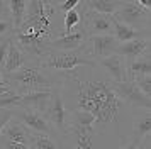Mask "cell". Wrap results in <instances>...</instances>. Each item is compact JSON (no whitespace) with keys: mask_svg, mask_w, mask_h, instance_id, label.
Instances as JSON below:
<instances>
[{"mask_svg":"<svg viewBox=\"0 0 151 149\" xmlns=\"http://www.w3.org/2000/svg\"><path fill=\"white\" fill-rule=\"evenodd\" d=\"M60 93L66 112H88L95 119L93 127L97 134H117L122 137V124L132 119L134 114L132 108L117 97L114 81L102 68L99 64L80 66L73 71L60 73Z\"/></svg>","mask_w":151,"mask_h":149,"instance_id":"cell-1","label":"cell"},{"mask_svg":"<svg viewBox=\"0 0 151 149\" xmlns=\"http://www.w3.org/2000/svg\"><path fill=\"white\" fill-rule=\"evenodd\" d=\"M2 76H4V83L19 95L42 92V90H55L61 85V76L42 68L39 61H27L17 71L2 74Z\"/></svg>","mask_w":151,"mask_h":149,"instance_id":"cell-2","label":"cell"},{"mask_svg":"<svg viewBox=\"0 0 151 149\" xmlns=\"http://www.w3.org/2000/svg\"><path fill=\"white\" fill-rule=\"evenodd\" d=\"M41 63L42 68H46L53 73H66V71H73L80 66H95L97 63L90 58L87 47L76 49V51H55L51 49V53L44 58Z\"/></svg>","mask_w":151,"mask_h":149,"instance_id":"cell-3","label":"cell"},{"mask_svg":"<svg viewBox=\"0 0 151 149\" xmlns=\"http://www.w3.org/2000/svg\"><path fill=\"white\" fill-rule=\"evenodd\" d=\"M150 10L151 4L146 0H122L114 17L126 26L144 32L150 31Z\"/></svg>","mask_w":151,"mask_h":149,"instance_id":"cell-4","label":"cell"},{"mask_svg":"<svg viewBox=\"0 0 151 149\" xmlns=\"http://www.w3.org/2000/svg\"><path fill=\"white\" fill-rule=\"evenodd\" d=\"M44 119L51 124V127L55 129V132H60L61 135H66L68 129V112L65 108L60 88H55V92L49 98V103L44 110Z\"/></svg>","mask_w":151,"mask_h":149,"instance_id":"cell-5","label":"cell"},{"mask_svg":"<svg viewBox=\"0 0 151 149\" xmlns=\"http://www.w3.org/2000/svg\"><path fill=\"white\" fill-rule=\"evenodd\" d=\"M114 90H116L117 97L122 102H126L131 108H141V110H146V112H151V98L146 97V95L136 87V83L132 80L121 81V83H114Z\"/></svg>","mask_w":151,"mask_h":149,"instance_id":"cell-6","label":"cell"},{"mask_svg":"<svg viewBox=\"0 0 151 149\" xmlns=\"http://www.w3.org/2000/svg\"><path fill=\"white\" fill-rule=\"evenodd\" d=\"M117 46L119 42L116 41V37L112 34H102V36H90L87 42H85V47L88 51L90 58L95 61H100L104 58H109L110 54H116Z\"/></svg>","mask_w":151,"mask_h":149,"instance_id":"cell-7","label":"cell"},{"mask_svg":"<svg viewBox=\"0 0 151 149\" xmlns=\"http://www.w3.org/2000/svg\"><path fill=\"white\" fill-rule=\"evenodd\" d=\"M14 119L19 120L27 129L29 132L32 134H44V135H51L55 134V129L51 127L44 115L39 112H32V110H22V108H15L14 110Z\"/></svg>","mask_w":151,"mask_h":149,"instance_id":"cell-8","label":"cell"},{"mask_svg":"<svg viewBox=\"0 0 151 149\" xmlns=\"http://www.w3.org/2000/svg\"><path fill=\"white\" fill-rule=\"evenodd\" d=\"M82 29L85 31L87 36H102V34H112V22H110V15H102V14H95L87 10L82 5Z\"/></svg>","mask_w":151,"mask_h":149,"instance_id":"cell-9","label":"cell"},{"mask_svg":"<svg viewBox=\"0 0 151 149\" xmlns=\"http://www.w3.org/2000/svg\"><path fill=\"white\" fill-rule=\"evenodd\" d=\"M66 137H70L73 149H97L95 139L97 130L93 125H75L68 124L66 129Z\"/></svg>","mask_w":151,"mask_h":149,"instance_id":"cell-10","label":"cell"},{"mask_svg":"<svg viewBox=\"0 0 151 149\" xmlns=\"http://www.w3.org/2000/svg\"><path fill=\"white\" fill-rule=\"evenodd\" d=\"M88 36L85 34L83 29H75L68 34H60L58 37L51 41V49L55 51H76L83 47V44L87 42Z\"/></svg>","mask_w":151,"mask_h":149,"instance_id":"cell-11","label":"cell"},{"mask_svg":"<svg viewBox=\"0 0 151 149\" xmlns=\"http://www.w3.org/2000/svg\"><path fill=\"white\" fill-rule=\"evenodd\" d=\"M116 54L122 56L126 61H132V59L141 58V56L150 54V36L136 37V39H132V41L119 44Z\"/></svg>","mask_w":151,"mask_h":149,"instance_id":"cell-12","label":"cell"},{"mask_svg":"<svg viewBox=\"0 0 151 149\" xmlns=\"http://www.w3.org/2000/svg\"><path fill=\"white\" fill-rule=\"evenodd\" d=\"M97 64L102 68V71L114 83H121V81L127 80V71H126V59L119 54H110L109 58L97 61Z\"/></svg>","mask_w":151,"mask_h":149,"instance_id":"cell-13","label":"cell"},{"mask_svg":"<svg viewBox=\"0 0 151 149\" xmlns=\"http://www.w3.org/2000/svg\"><path fill=\"white\" fill-rule=\"evenodd\" d=\"M53 92L55 90H42V92H32V93L21 95V100H19V107L17 108L44 114V110L48 107L49 98H51Z\"/></svg>","mask_w":151,"mask_h":149,"instance_id":"cell-14","label":"cell"},{"mask_svg":"<svg viewBox=\"0 0 151 149\" xmlns=\"http://www.w3.org/2000/svg\"><path fill=\"white\" fill-rule=\"evenodd\" d=\"M31 137H32V132H29L27 129L24 127L19 120H15V119H12L9 122L7 125L4 127L2 134H0V139L17 142V144H24V146H31Z\"/></svg>","mask_w":151,"mask_h":149,"instance_id":"cell-15","label":"cell"},{"mask_svg":"<svg viewBox=\"0 0 151 149\" xmlns=\"http://www.w3.org/2000/svg\"><path fill=\"white\" fill-rule=\"evenodd\" d=\"M131 139H136L141 142L143 139L150 137L151 134V112L141 110L139 114L132 115V130H131Z\"/></svg>","mask_w":151,"mask_h":149,"instance_id":"cell-16","label":"cell"},{"mask_svg":"<svg viewBox=\"0 0 151 149\" xmlns=\"http://www.w3.org/2000/svg\"><path fill=\"white\" fill-rule=\"evenodd\" d=\"M110 22H112V36L116 37V41L119 44H122V42H127V41H132L136 39V37H143V36H150V31H136V29H132V27L126 26L122 22H119V20L114 17V15H110Z\"/></svg>","mask_w":151,"mask_h":149,"instance_id":"cell-17","label":"cell"},{"mask_svg":"<svg viewBox=\"0 0 151 149\" xmlns=\"http://www.w3.org/2000/svg\"><path fill=\"white\" fill-rule=\"evenodd\" d=\"M27 61H29L27 56L22 53L21 49L12 42V39H10L9 51H7V58H5V64H4V73H2V74L14 73V71H17L21 66H24Z\"/></svg>","mask_w":151,"mask_h":149,"instance_id":"cell-18","label":"cell"},{"mask_svg":"<svg viewBox=\"0 0 151 149\" xmlns=\"http://www.w3.org/2000/svg\"><path fill=\"white\" fill-rule=\"evenodd\" d=\"M122 0H88V2H82V5L95 14H102V15H114L116 10L121 7Z\"/></svg>","mask_w":151,"mask_h":149,"instance_id":"cell-19","label":"cell"},{"mask_svg":"<svg viewBox=\"0 0 151 149\" xmlns=\"http://www.w3.org/2000/svg\"><path fill=\"white\" fill-rule=\"evenodd\" d=\"M126 71H127V78L137 76V74H151V58H150V54L141 56V58L132 59V61H126Z\"/></svg>","mask_w":151,"mask_h":149,"instance_id":"cell-20","label":"cell"},{"mask_svg":"<svg viewBox=\"0 0 151 149\" xmlns=\"http://www.w3.org/2000/svg\"><path fill=\"white\" fill-rule=\"evenodd\" d=\"M7 5H9V14H10V20H12L14 31H17L22 26L24 19H26L27 2H24V0H10V2H7Z\"/></svg>","mask_w":151,"mask_h":149,"instance_id":"cell-21","label":"cell"},{"mask_svg":"<svg viewBox=\"0 0 151 149\" xmlns=\"http://www.w3.org/2000/svg\"><path fill=\"white\" fill-rule=\"evenodd\" d=\"M29 149H65L61 142H58L56 137L44 134H32Z\"/></svg>","mask_w":151,"mask_h":149,"instance_id":"cell-22","label":"cell"},{"mask_svg":"<svg viewBox=\"0 0 151 149\" xmlns=\"http://www.w3.org/2000/svg\"><path fill=\"white\" fill-rule=\"evenodd\" d=\"M82 22V14L78 9H73L70 12L65 14V19H63V26H61V34H68L71 31H75V27Z\"/></svg>","mask_w":151,"mask_h":149,"instance_id":"cell-23","label":"cell"},{"mask_svg":"<svg viewBox=\"0 0 151 149\" xmlns=\"http://www.w3.org/2000/svg\"><path fill=\"white\" fill-rule=\"evenodd\" d=\"M129 80L136 83V87L143 92L146 97L151 98V74H137V76H131Z\"/></svg>","mask_w":151,"mask_h":149,"instance_id":"cell-24","label":"cell"},{"mask_svg":"<svg viewBox=\"0 0 151 149\" xmlns=\"http://www.w3.org/2000/svg\"><path fill=\"white\" fill-rule=\"evenodd\" d=\"M19 100H21V95L15 93V92H9L4 97H0V108H9V110H15L19 107Z\"/></svg>","mask_w":151,"mask_h":149,"instance_id":"cell-25","label":"cell"},{"mask_svg":"<svg viewBox=\"0 0 151 149\" xmlns=\"http://www.w3.org/2000/svg\"><path fill=\"white\" fill-rule=\"evenodd\" d=\"M12 34H14L12 20L10 19L0 20V37H2V39H5V37H12Z\"/></svg>","mask_w":151,"mask_h":149,"instance_id":"cell-26","label":"cell"},{"mask_svg":"<svg viewBox=\"0 0 151 149\" xmlns=\"http://www.w3.org/2000/svg\"><path fill=\"white\" fill-rule=\"evenodd\" d=\"M10 39H12V37H5V39L0 41V73H4V64H5V58H7Z\"/></svg>","mask_w":151,"mask_h":149,"instance_id":"cell-27","label":"cell"},{"mask_svg":"<svg viewBox=\"0 0 151 149\" xmlns=\"http://www.w3.org/2000/svg\"><path fill=\"white\" fill-rule=\"evenodd\" d=\"M14 119V110H9V108H0V134L4 127L7 125L9 122Z\"/></svg>","mask_w":151,"mask_h":149,"instance_id":"cell-28","label":"cell"},{"mask_svg":"<svg viewBox=\"0 0 151 149\" xmlns=\"http://www.w3.org/2000/svg\"><path fill=\"white\" fill-rule=\"evenodd\" d=\"M80 5V0H65V2H60V12L66 14L70 10H73Z\"/></svg>","mask_w":151,"mask_h":149,"instance_id":"cell-29","label":"cell"},{"mask_svg":"<svg viewBox=\"0 0 151 149\" xmlns=\"http://www.w3.org/2000/svg\"><path fill=\"white\" fill-rule=\"evenodd\" d=\"M0 149H29V146L17 144V142H10V141H5V139H0Z\"/></svg>","mask_w":151,"mask_h":149,"instance_id":"cell-30","label":"cell"},{"mask_svg":"<svg viewBox=\"0 0 151 149\" xmlns=\"http://www.w3.org/2000/svg\"><path fill=\"white\" fill-rule=\"evenodd\" d=\"M9 17H10V14H9V5H7V2L0 0V20L9 19Z\"/></svg>","mask_w":151,"mask_h":149,"instance_id":"cell-31","label":"cell"},{"mask_svg":"<svg viewBox=\"0 0 151 149\" xmlns=\"http://www.w3.org/2000/svg\"><path fill=\"white\" fill-rule=\"evenodd\" d=\"M137 148H139V142L136 139H129L126 144H121L117 149H137Z\"/></svg>","mask_w":151,"mask_h":149,"instance_id":"cell-32","label":"cell"},{"mask_svg":"<svg viewBox=\"0 0 151 149\" xmlns=\"http://www.w3.org/2000/svg\"><path fill=\"white\" fill-rule=\"evenodd\" d=\"M137 149H151V142H150V137H146L143 141L139 142V148Z\"/></svg>","mask_w":151,"mask_h":149,"instance_id":"cell-33","label":"cell"},{"mask_svg":"<svg viewBox=\"0 0 151 149\" xmlns=\"http://www.w3.org/2000/svg\"><path fill=\"white\" fill-rule=\"evenodd\" d=\"M10 92V88L7 87V85H0V97H4L5 93H9Z\"/></svg>","mask_w":151,"mask_h":149,"instance_id":"cell-34","label":"cell"},{"mask_svg":"<svg viewBox=\"0 0 151 149\" xmlns=\"http://www.w3.org/2000/svg\"><path fill=\"white\" fill-rule=\"evenodd\" d=\"M0 85H5V83H4V76H2V73H0Z\"/></svg>","mask_w":151,"mask_h":149,"instance_id":"cell-35","label":"cell"},{"mask_svg":"<svg viewBox=\"0 0 151 149\" xmlns=\"http://www.w3.org/2000/svg\"><path fill=\"white\" fill-rule=\"evenodd\" d=\"M0 41H2V39H0Z\"/></svg>","mask_w":151,"mask_h":149,"instance_id":"cell-36","label":"cell"}]
</instances>
